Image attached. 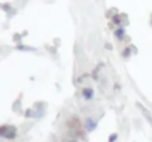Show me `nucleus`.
<instances>
[{"label":"nucleus","instance_id":"1","mask_svg":"<svg viewBox=\"0 0 152 142\" xmlns=\"http://www.w3.org/2000/svg\"><path fill=\"white\" fill-rule=\"evenodd\" d=\"M96 127H97V121H94L91 118H87L85 120V129H87V132H93Z\"/></svg>","mask_w":152,"mask_h":142},{"label":"nucleus","instance_id":"2","mask_svg":"<svg viewBox=\"0 0 152 142\" xmlns=\"http://www.w3.org/2000/svg\"><path fill=\"white\" fill-rule=\"evenodd\" d=\"M82 94L85 96V99H87V100H90V99L93 97V91H91V88H87V91H85V93L82 91Z\"/></svg>","mask_w":152,"mask_h":142},{"label":"nucleus","instance_id":"3","mask_svg":"<svg viewBox=\"0 0 152 142\" xmlns=\"http://www.w3.org/2000/svg\"><path fill=\"white\" fill-rule=\"evenodd\" d=\"M116 139H118V133H112V135H110V138H109V141H107V142H115V141H116Z\"/></svg>","mask_w":152,"mask_h":142},{"label":"nucleus","instance_id":"4","mask_svg":"<svg viewBox=\"0 0 152 142\" xmlns=\"http://www.w3.org/2000/svg\"><path fill=\"white\" fill-rule=\"evenodd\" d=\"M70 142H76V141H70Z\"/></svg>","mask_w":152,"mask_h":142}]
</instances>
